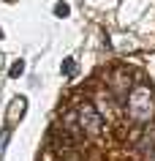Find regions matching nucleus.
<instances>
[{
    "label": "nucleus",
    "mask_w": 155,
    "mask_h": 161,
    "mask_svg": "<svg viewBox=\"0 0 155 161\" xmlns=\"http://www.w3.org/2000/svg\"><path fill=\"white\" fill-rule=\"evenodd\" d=\"M128 115L133 123H150V118L155 115V98L150 93V87L136 85L128 96Z\"/></svg>",
    "instance_id": "obj_1"
},
{
    "label": "nucleus",
    "mask_w": 155,
    "mask_h": 161,
    "mask_svg": "<svg viewBox=\"0 0 155 161\" xmlns=\"http://www.w3.org/2000/svg\"><path fill=\"white\" fill-rule=\"evenodd\" d=\"M76 115H79V126H82V131H85L87 136H98V134H101L103 120H101V115L95 112V107H90V104H82Z\"/></svg>",
    "instance_id": "obj_2"
},
{
    "label": "nucleus",
    "mask_w": 155,
    "mask_h": 161,
    "mask_svg": "<svg viewBox=\"0 0 155 161\" xmlns=\"http://www.w3.org/2000/svg\"><path fill=\"white\" fill-rule=\"evenodd\" d=\"M22 71H25V60H17V63L8 68V76H11V79H17V76H22Z\"/></svg>",
    "instance_id": "obj_3"
},
{
    "label": "nucleus",
    "mask_w": 155,
    "mask_h": 161,
    "mask_svg": "<svg viewBox=\"0 0 155 161\" xmlns=\"http://www.w3.org/2000/svg\"><path fill=\"white\" fill-rule=\"evenodd\" d=\"M60 71H63L65 76H71L74 71H76V60H74V58H65V63L60 66Z\"/></svg>",
    "instance_id": "obj_4"
},
{
    "label": "nucleus",
    "mask_w": 155,
    "mask_h": 161,
    "mask_svg": "<svg viewBox=\"0 0 155 161\" xmlns=\"http://www.w3.org/2000/svg\"><path fill=\"white\" fill-rule=\"evenodd\" d=\"M54 14H57V17H68V14H71L68 3H54Z\"/></svg>",
    "instance_id": "obj_5"
},
{
    "label": "nucleus",
    "mask_w": 155,
    "mask_h": 161,
    "mask_svg": "<svg viewBox=\"0 0 155 161\" xmlns=\"http://www.w3.org/2000/svg\"><path fill=\"white\" fill-rule=\"evenodd\" d=\"M8 136H11V128H3V134H0V156L6 153V142H8Z\"/></svg>",
    "instance_id": "obj_6"
},
{
    "label": "nucleus",
    "mask_w": 155,
    "mask_h": 161,
    "mask_svg": "<svg viewBox=\"0 0 155 161\" xmlns=\"http://www.w3.org/2000/svg\"><path fill=\"white\" fill-rule=\"evenodd\" d=\"M150 161H155V150H152V153H150Z\"/></svg>",
    "instance_id": "obj_7"
}]
</instances>
